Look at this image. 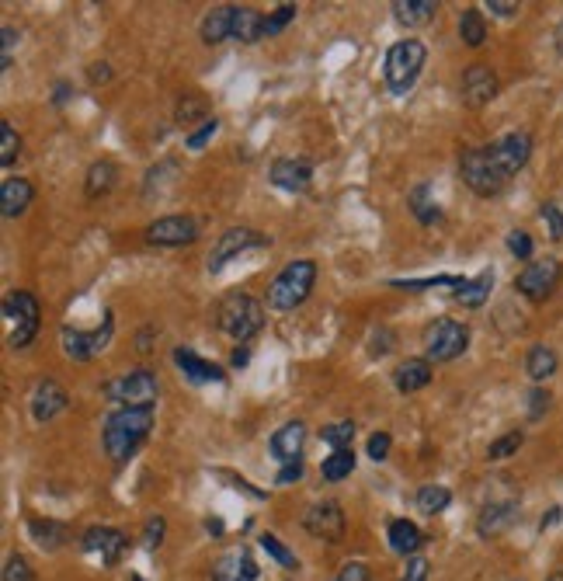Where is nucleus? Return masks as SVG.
<instances>
[{
	"label": "nucleus",
	"mask_w": 563,
	"mask_h": 581,
	"mask_svg": "<svg viewBox=\"0 0 563 581\" xmlns=\"http://www.w3.org/2000/svg\"><path fill=\"white\" fill-rule=\"evenodd\" d=\"M153 428V408H119L105 418V432H101V442H105V453L112 456L115 463H126L129 456L146 442Z\"/></svg>",
	"instance_id": "f257e3e1"
},
{
	"label": "nucleus",
	"mask_w": 563,
	"mask_h": 581,
	"mask_svg": "<svg viewBox=\"0 0 563 581\" xmlns=\"http://www.w3.org/2000/svg\"><path fill=\"white\" fill-rule=\"evenodd\" d=\"M313 286H317V261L313 258H296L282 268L268 286V307L272 310H296L310 300Z\"/></svg>",
	"instance_id": "f03ea898"
},
{
	"label": "nucleus",
	"mask_w": 563,
	"mask_h": 581,
	"mask_svg": "<svg viewBox=\"0 0 563 581\" xmlns=\"http://www.w3.org/2000/svg\"><path fill=\"white\" fill-rule=\"evenodd\" d=\"M424 63H428V49H424L421 39H400L386 49V60H383V77L390 94L404 98L414 84H418Z\"/></svg>",
	"instance_id": "7ed1b4c3"
},
{
	"label": "nucleus",
	"mask_w": 563,
	"mask_h": 581,
	"mask_svg": "<svg viewBox=\"0 0 563 581\" xmlns=\"http://www.w3.org/2000/svg\"><path fill=\"white\" fill-rule=\"evenodd\" d=\"M216 324L223 334H230L237 345H247L261 328H265V307L247 293H230L216 307Z\"/></svg>",
	"instance_id": "20e7f679"
},
{
	"label": "nucleus",
	"mask_w": 563,
	"mask_h": 581,
	"mask_svg": "<svg viewBox=\"0 0 563 581\" xmlns=\"http://www.w3.org/2000/svg\"><path fill=\"white\" fill-rule=\"evenodd\" d=\"M459 178H463V185L470 188V192H477L480 199H494V195L504 192V185H508V174L497 167V161L491 157V150L487 147H470L463 150V157H459Z\"/></svg>",
	"instance_id": "39448f33"
},
{
	"label": "nucleus",
	"mask_w": 563,
	"mask_h": 581,
	"mask_svg": "<svg viewBox=\"0 0 563 581\" xmlns=\"http://www.w3.org/2000/svg\"><path fill=\"white\" fill-rule=\"evenodd\" d=\"M470 348V328L456 317H438L424 328V359L428 362H452Z\"/></svg>",
	"instance_id": "423d86ee"
},
{
	"label": "nucleus",
	"mask_w": 563,
	"mask_h": 581,
	"mask_svg": "<svg viewBox=\"0 0 563 581\" xmlns=\"http://www.w3.org/2000/svg\"><path fill=\"white\" fill-rule=\"evenodd\" d=\"M160 394V383L150 369H129L105 383V397L119 408H153Z\"/></svg>",
	"instance_id": "0eeeda50"
},
{
	"label": "nucleus",
	"mask_w": 563,
	"mask_h": 581,
	"mask_svg": "<svg viewBox=\"0 0 563 581\" xmlns=\"http://www.w3.org/2000/svg\"><path fill=\"white\" fill-rule=\"evenodd\" d=\"M4 317L14 324L11 331V348H28L39 334V300L25 289H14V293L4 296Z\"/></svg>",
	"instance_id": "6e6552de"
},
{
	"label": "nucleus",
	"mask_w": 563,
	"mask_h": 581,
	"mask_svg": "<svg viewBox=\"0 0 563 581\" xmlns=\"http://www.w3.org/2000/svg\"><path fill=\"white\" fill-rule=\"evenodd\" d=\"M115 334V314L108 310L105 321H101V328L94 331H77V328H63L60 331V341H63V355L73 362H87L94 359L98 352H105L108 341H112Z\"/></svg>",
	"instance_id": "1a4fd4ad"
},
{
	"label": "nucleus",
	"mask_w": 563,
	"mask_h": 581,
	"mask_svg": "<svg viewBox=\"0 0 563 581\" xmlns=\"http://www.w3.org/2000/svg\"><path fill=\"white\" fill-rule=\"evenodd\" d=\"M268 237L258 234L251 227H230L219 234V241L212 244V254H209V275H219L233 258H240L244 251H254V248H265Z\"/></svg>",
	"instance_id": "9d476101"
},
{
	"label": "nucleus",
	"mask_w": 563,
	"mask_h": 581,
	"mask_svg": "<svg viewBox=\"0 0 563 581\" xmlns=\"http://www.w3.org/2000/svg\"><path fill=\"white\" fill-rule=\"evenodd\" d=\"M560 275H563V268H560V261H557V258H539V261H529V265H525L522 272H518L515 289L525 296V300L543 303L546 296H550L553 289H557Z\"/></svg>",
	"instance_id": "9b49d317"
},
{
	"label": "nucleus",
	"mask_w": 563,
	"mask_h": 581,
	"mask_svg": "<svg viewBox=\"0 0 563 581\" xmlns=\"http://www.w3.org/2000/svg\"><path fill=\"white\" fill-rule=\"evenodd\" d=\"M199 220L195 216H160L146 227V244L153 248H185L199 241Z\"/></svg>",
	"instance_id": "f8f14e48"
},
{
	"label": "nucleus",
	"mask_w": 563,
	"mask_h": 581,
	"mask_svg": "<svg viewBox=\"0 0 563 581\" xmlns=\"http://www.w3.org/2000/svg\"><path fill=\"white\" fill-rule=\"evenodd\" d=\"M303 526L310 536L317 540H327V543H341L345 540V512H341L338 501H313L303 515Z\"/></svg>",
	"instance_id": "ddd939ff"
},
{
	"label": "nucleus",
	"mask_w": 563,
	"mask_h": 581,
	"mask_svg": "<svg viewBox=\"0 0 563 581\" xmlns=\"http://www.w3.org/2000/svg\"><path fill=\"white\" fill-rule=\"evenodd\" d=\"M261 568L247 543H233L212 561V581H258Z\"/></svg>",
	"instance_id": "4468645a"
},
{
	"label": "nucleus",
	"mask_w": 563,
	"mask_h": 581,
	"mask_svg": "<svg viewBox=\"0 0 563 581\" xmlns=\"http://www.w3.org/2000/svg\"><path fill=\"white\" fill-rule=\"evenodd\" d=\"M80 547H84V554L101 557V564L115 568V564L122 561V554H126L129 540H126V533H122V529L91 526V529H84V536H80Z\"/></svg>",
	"instance_id": "2eb2a0df"
},
{
	"label": "nucleus",
	"mask_w": 563,
	"mask_h": 581,
	"mask_svg": "<svg viewBox=\"0 0 563 581\" xmlns=\"http://www.w3.org/2000/svg\"><path fill=\"white\" fill-rule=\"evenodd\" d=\"M497 87H501L497 74L487 63H470L463 81H459V98H463L466 108H484L497 98Z\"/></svg>",
	"instance_id": "dca6fc26"
},
{
	"label": "nucleus",
	"mask_w": 563,
	"mask_h": 581,
	"mask_svg": "<svg viewBox=\"0 0 563 581\" xmlns=\"http://www.w3.org/2000/svg\"><path fill=\"white\" fill-rule=\"evenodd\" d=\"M487 150H491L497 167H501L508 178H515L532 157V136L529 133H508V136H501V140L487 143Z\"/></svg>",
	"instance_id": "f3484780"
},
{
	"label": "nucleus",
	"mask_w": 563,
	"mask_h": 581,
	"mask_svg": "<svg viewBox=\"0 0 563 581\" xmlns=\"http://www.w3.org/2000/svg\"><path fill=\"white\" fill-rule=\"evenodd\" d=\"M268 178H272V185L282 188V192L303 195L306 188L313 185V164L303 161V157H279V161L272 164V171H268Z\"/></svg>",
	"instance_id": "a211bd4d"
},
{
	"label": "nucleus",
	"mask_w": 563,
	"mask_h": 581,
	"mask_svg": "<svg viewBox=\"0 0 563 581\" xmlns=\"http://www.w3.org/2000/svg\"><path fill=\"white\" fill-rule=\"evenodd\" d=\"M174 366L185 373L188 383H199V387H206V383H226V369L216 366V362L202 359L195 348H174Z\"/></svg>",
	"instance_id": "6ab92c4d"
},
{
	"label": "nucleus",
	"mask_w": 563,
	"mask_h": 581,
	"mask_svg": "<svg viewBox=\"0 0 563 581\" xmlns=\"http://www.w3.org/2000/svg\"><path fill=\"white\" fill-rule=\"evenodd\" d=\"M70 408V394L60 387L56 380H39L32 390V418L39 421V425H46V421H53L56 415H63V411Z\"/></svg>",
	"instance_id": "aec40b11"
},
{
	"label": "nucleus",
	"mask_w": 563,
	"mask_h": 581,
	"mask_svg": "<svg viewBox=\"0 0 563 581\" xmlns=\"http://www.w3.org/2000/svg\"><path fill=\"white\" fill-rule=\"evenodd\" d=\"M303 446H306V425L303 421H285L282 428H275V435L268 439V449L272 456L282 463H296L303 460Z\"/></svg>",
	"instance_id": "412c9836"
},
{
	"label": "nucleus",
	"mask_w": 563,
	"mask_h": 581,
	"mask_svg": "<svg viewBox=\"0 0 563 581\" xmlns=\"http://www.w3.org/2000/svg\"><path fill=\"white\" fill-rule=\"evenodd\" d=\"M386 540H390L393 554L411 561V557H418V550L424 547V543H428V536H424L411 519H393L390 526H386Z\"/></svg>",
	"instance_id": "4be33fe9"
},
{
	"label": "nucleus",
	"mask_w": 563,
	"mask_h": 581,
	"mask_svg": "<svg viewBox=\"0 0 563 581\" xmlns=\"http://www.w3.org/2000/svg\"><path fill=\"white\" fill-rule=\"evenodd\" d=\"M35 199V185L28 178H4V185H0V213L7 216V220H14V216H21L28 206H32Z\"/></svg>",
	"instance_id": "5701e85b"
},
{
	"label": "nucleus",
	"mask_w": 563,
	"mask_h": 581,
	"mask_svg": "<svg viewBox=\"0 0 563 581\" xmlns=\"http://www.w3.org/2000/svg\"><path fill=\"white\" fill-rule=\"evenodd\" d=\"M233 14H237V7L233 4H219V7H212L206 18H202L199 35H202L206 46H219V42L233 39Z\"/></svg>",
	"instance_id": "b1692460"
},
{
	"label": "nucleus",
	"mask_w": 563,
	"mask_h": 581,
	"mask_svg": "<svg viewBox=\"0 0 563 581\" xmlns=\"http://www.w3.org/2000/svg\"><path fill=\"white\" fill-rule=\"evenodd\" d=\"M438 14V0H393V18L404 28H421Z\"/></svg>",
	"instance_id": "393cba45"
},
{
	"label": "nucleus",
	"mask_w": 563,
	"mask_h": 581,
	"mask_svg": "<svg viewBox=\"0 0 563 581\" xmlns=\"http://www.w3.org/2000/svg\"><path fill=\"white\" fill-rule=\"evenodd\" d=\"M393 383H397L400 394H414V390H424L431 383V362L428 359H404L393 373Z\"/></svg>",
	"instance_id": "a878e982"
},
{
	"label": "nucleus",
	"mask_w": 563,
	"mask_h": 581,
	"mask_svg": "<svg viewBox=\"0 0 563 581\" xmlns=\"http://www.w3.org/2000/svg\"><path fill=\"white\" fill-rule=\"evenodd\" d=\"M515 515H518V501H494V505H487L484 512H480L477 533L480 536H497L501 529H508L511 522H515Z\"/></svg>",
	"instance_id": "bb28decb"
},
{
	"label": "nucleus",
	"mask_w": 563,
	"mask_h": 581,
	"mask_svg": "<svg viewBox=\"0 0 563 581\" xmlns=\"http://www.w3.org/2000/svg\"><path fill=\"white\" fill-rule=\"evenodd\" d=\"M233 39L244 42V46H254V42L265 39V14L258 7H237V14H233Z\"/></svg>",
	"instance_id": "cd10ccee"
},
{
	"label": "nucleus",
	"mask_w": 563,
	"mask_h": 581,
	"mask_svg": "<svg viewBox=\"0 0 563 581\" xmlns=\"http://www.w3.org/2000/svg\"><path fill=\"white\" fill-rule=\"evenodd\" d=\"M491 289H494V272L487 268V272H480L477 279H463V286L456 289V303L459 307H470V310H477V307H484L487 303V296H491Z\"/></svg>",
	"instance_id": "c85d7f7f"
},
{
	"label": "nucleus",
	"mask_w": 563,
	"mask_h": 581,
	"mask_svg": "<svg viewBox=\"0 0 563 581\" xmlns=\"http://www.w3.org/2000/svg\"><path fill=\"white\" fill-rule=\"evenodd\" d=\"M115 178H119V167L112 161H94L87 167V178H84V192L87 199H101L115 188Z\"/></svg>",
	"instance_id": "c756f323"
},
{
	"label": "nucleus",
	"mask_w": 563,
	"mask_h": 581,
	"mask_svg": "<svg viewBox=\"0 0 563 581\" xmlns=\"http://www.w3.org/2000/svg\"><path fill=\"white\" fill-rule=\"evenodd\" d=\"M28 533H32V540L39 543L42 550H60L63 543L70 540V529L56 519H32L28 522Z\"/></svg>",
	"instance_id": "7c9ffc66"
},
{
	"label": "nucleus",
	"mask_w": 563,
	"mask_h": 581,
	"mask_svg": "<svg viewBox=\"0 0 563 581\" xmlns=\"http://www.w3.org/2000/svg\"><path fill=\"white\" fill-rule=\"evenodd\" d=\"M407 206H411V213L418 216L421 227H435V223L442 220V209H438V202L431 199L428 185H414L411 195H407Z\"/></svg>",
	"instance_id": "2f4dec72"
},
{
	"label": "nucleus",
	"mask_w": 563,
	"mask_h": 581,
	"mask_svg": "<svg viewBox=\"0 0 563 581\" xmlns=\"http://www.w3.org/2000/svg\"><path fill=\"white\" fill-rule=\"evenodd\" d=\"M525 373L536 383L550 380V376L557 373V352H553L550 345H532L529 355H525Z\"/></svg>",
	"instance_id": "473e14b6"
},
{
	"label": "nucleus",
	"mask_w": 563,
	"mask_h": 581,
	"mask_svg": "<svg viewBox=\"0 0 563 581\" xmlns=\"http://www.w3.org/2000/svg\"><path fill=\"white\" fill-rule=\"evenodd\" d=\"M459 39L470 49H480L487 42V21L480 7H466V11L459 14Z\"/></svg>",
	"instance_id": "72a5a7b5"
},
{
	"label": "nucleus",
	"mask_w": 563,
	"mask_h": 581,
	"mask_svg": "<svg viewBox=\"0 0 563 581\" xmlns=\"http://www.w3.org/2000/svg\"><path fill=\"white\" fill-rule=\"evenodd\" d=\"M320 474H324L327 484H338V481H345V477H352L355 474V453L352 449H334V453L324 460V467H320Z\"/></svg>",
	"instance_id": "f704fd0d"
},
{
	"label": "nucleus",
	"mask_w": 563,
	"mask_h": 581,
	"mask_svg": "<svg viewBox=\"0 0 563 581\" xmlns=\"http://www.w3.org/2000/svg\"><path fill=\"white\" fill-rule=\"evenodd\" d=\"M209 105L202 94H185V98L178 101V108H174V122L178 126H192V122H206L209 119Z\"/></svg>",
	"instance_id": "c9c22d12"
},
{
	"label": "nucleus",
	"mask_w": 563,
	"mask_h": 581,
	"mask_svg": "<svg viewBox=\"0 0 563 581\" xmlns=\"http://www.w3.org/2000/svg\"><path fill=\"white\" fill-rule=\"evenodd\" d=\"M449 505H452V491L445 488V484H424L418 491V508L424 515H438Z\"/></svg>",
	"instance_id": "e433bc0d"
},
{
	"label": "nucleus",
	"mask_w": 563,
	"mask_h": 581,
	"mask_svg": "<svg viewBox=\"0 0 563 581\" xmlns=\"http://www.w3.org/2000/svg\"><path fill=\"white\" fill-rule=\"evenodd\" d=\"M261 550H265L268 557H272L279 568H285V571H296L299 568V561H296V554H292L289 547L279 540L275 533H261Z\"/></svg>",
	"instance_id": "4c0bfd02"
},
{
	"label": "nucleus",
	"mask_w": 563,
	"mask_h": 581,
	"mask_svg": "<svg viewBox=\"0 0 563 581\" xmlns=\"http://www.w3.org/2000/svg\"><path fill=\"white\" fill-rule=\"evenodd\" d=\"M393 289H404V293H421L431 286H463V275H431V279H393Z\"/></svg>",
	"instance_id": "58836bf2"
},
{
	"label": "nucleus",
	"mask_w": 563,
	"mask_h": 581,
	"mask_svg": "<svg viewBox=\"0 0 563 581\" xmlns=\"http://www.w3.org/2000/svg\"><path fill=\"white\" fill-rule=\"evenodd\" d=\"M18 154H21V136H18V129L4 119L0 122V164L11 167L18 161Z\"/></svg>",
	"instance_id": "ea45409f"
},
{
	"label": "nucleus",
	"mask_w": 563,
	"mask_h": 581,
	"mask_svg": "<svg viewBox=\"0 0 563 581\" xmlns=\"http://www.w3.org/2000/svg\"><path fill=\"white\" fill-rule=\"evenodd\" d=\"M525 442V432H504L501 439H494L491 446H487V460H508V456H515L518 449H522Z\"/></svg>",
	"instance_id": "a19ab883"
},
{
	"label": "nucleus",
	"mask_w": 563,
	"mask_h": 581,
	"mask_svg": "<svg viewBox=\"0 0 563 581\" xmlns=\"http://www.w3.org/2000/svg\"><path fill=\"white\" fill-rule=\"evenodd\" d=\"M320 439L327 442L331 449H352V439H355V421H334L320 432Z\"/></svg>",
	"instance_id": "79ce46f5"
},
{
	"label": "nucleus",
	"mask_w": 563,
	"mask_h": 581,
	"mask_svg": "<svg viewBox=\"0 0 563 581\" xmlns=\"http://www.w3.org/2000/svg\"><path fill=\"white\" fill-rule=\"evenodd\" d=\"M299 7L296 4H279L272 14H265V39H272V35H282L285 28H289V21L296 18Z\"/></svg>",
	"instance_id": "37998d69"
},
{
	"label": "nucleus",
	"mask_w": 563,
	"mask_h": 581,
	"mask_svg": "<svg viewBox=\"0 0 563 581\" xmlns=\"http://www.w3.org/2000/svg\"><path fill=\"white\" fill-rule=\"evenodd\" d=\"M216 133H219V119H216V115H209V119L202 122L199 129H192V133L185 136V147H188V150H202Z\"/></svg>",
	"instance_id": "c03bdc74"
},
{
	"label": "nucleus",
	"mask_w": 563,
	"mask_h": 581,
	"mask_svg": "<svg viewBox=\"0 0 563 581\" xmlns=\"http://www.w3.org/2000/svg\"><path fill=\"white\" fill-rule=\"evenodd\" d=\"M539 216H543V223L550 227V237H553V241H563V209L557 206V202H543Z\"/></svg>",
	"instance_id": "a18cd8bd"
},
{
	"label": "nucleus",
	"mask_w": 563,
	"mask_h": 581,
	"mask_svg": "<svg viewBox=\"0 0 563 581\" xmlns=\"http://www.w3.org/2000/svg\"><path fill=\"white\" fill-rule=\"evenodd\" d=\"M390 446H393L390 432H372V435H369V442H365V453H369V460L383 463L386 456H390Z\"/></svg>",
	"instance_id": "49530a36"
},
{
	"label": "nucleus",
	"mask_w": 563,
	"mask_h": 581,
	"mask_svg": "<svg viewBox=\"0 0 563 581\" xmlns=\"http://www.w3.org/2000/svg\"><path fill=\"white\" fill-rule=\"evenodd\" d=\"M4 581H35L32 568H28V561L21 554H11L4 564Z\"/></svg>",
	"instance_id": "de8ad7c7"
},
{
	"label": "nucleus",
	"mask_w": 563,
	"mask_h": 581,
	"mask_svg": "<svg viewBox=\"0 0 563 581\" xmlns=\"http://www.w3.org/2000/svg\"><path fill=\"white\" fill-rule=\"evenodd\" d=\"M532 248H536V244H532V237L525 234V230H511V234H508V251L515 254L518 261H529Z\"/></svg>",
	"instance_id": "09e8293b"
},
{
	"label": "nucleus",
	"mask_w": 563,
	"mask_h": 581,
	"mask_svg": "<svg viewBox=\"0 0 563 581\" xmlns=\"http://www.w3.org/2000/svg\"><path fill=\"white\" fill-rule=\"evenodd\" d=\"M164 533H167V522L160 519V515H153V519H146V526H143V540H146V547H160L164 543Z\"/></svg>",
	"instance_id": "8fccbe9b"
},
{
	"label": "nucleus",
	"mask_w": 563,
	"mask_h": 581,
	"mask_svg": "<svg viewBox=\"0 0 563 581\" xmlns=\"http://www.w3.org/2000/svg\"><path fill=\"white\" fill-rule=\"evenodd\" d=\"M431 575V564H428V557H411L407 561V568H404V575H400V581H428Z\"/></svg>",
	"instance_id": "3c124183"
},
{
	"label": "nucleus",
	"mask_w": 563,
	"mask_h": 581,
	"mask_svg": "<svg viewBox=\"0 0 563 581\" xmlns=\"http://www.w3.org/2000/svg\"><path fill=\"white\" fill-rule=\"evenodd\" d=\"M334 581H372V571H369V564H362V561H348Z\"/></svg>",
	"instance_id": "603ef678"
},
{
	"label": "nucleus",
	"mask_w": 563,
	"mask_h": 581,
	"mask_svg": "<svg viewBox=\"0 0 563 581\" xmlns=\"http://www.w3.org/2000/svg\"><path fill=\"white\" fill-rule=\"evenodd\" d=\"M0 35H4V56H0V70H11V63H14V46H18L21 35L14 32L11 25H4V32H0Z\"/></svg>",
	"instance_id": "864d4df0"
},
{
	"label": "nucleus",
	"mask_w": 563,
	"mask_h": 581,
	"mask_svg": "<svg viewBox=\"0 0 563 581\" xmlns=\"http://www.w3.org/2000/svg\"><path fill=\"white\" fill-rule=\"evenodd\" d=\"M550 408V394H546V390H532L529 394V418L536 421V418H543V411Z\"/></svg>",
	"instance_id": "5fc2aeb1"
},
{
	"label": "nucleus",
	"mask_w": 563,
	"mask_h": 581,
	"mask_svg": "<svg viewBox=\"0 0 563 581\" xmlns=\"http://www.w3.org/2000/svg\"><path fill=\"white\" fill-rule=\"evenodd\" d=\"M487 11L497 14V18H515L518 11H522V4H515V0H487Z\"/></svg>",
	"instance_id": "6e6d98bb"
},
{
	"label": "nucleus",
	"mask_w": 563,
	"mask_h": 581,
	"mask_svg": "<svg viewBox=\"0 0 563 581\" xmlns=\"http://www.w3.org/2000/svg\"><path fill=\"white\" fill-rule=\"evenodd\" d=\"M299 477H303V460L285 463V467L279 470V477H275V484H282V488H289V484H296Z\"/></svg>",
	"instance_id": "4d7b16f0"
},
{
	"label": "nucleus",
	"mask_w": 563,
	"mask_h": 581,
	"mask_svg": "<svg viewBox=\"0 0 563 581\" xmlns=\"http://www.w3.org/2000/svg\"><path fill=\"white\" fill-rule=\"evenodd\" d=\"M390 341H393V334L383 328L379 334H372V348H369V352L376 355V359H383V355H386V352H390V348H393Z\"/></svg>",
	"instance_id": "13d9d810"
},
{
	"label": "nucleus",
	"mask_w": 563,
	"mask_h": 581,
	"mask_svg": "<svg viewBox=\"0 0 563 581\" xmlns=\"http://www.w3.org/2000/svg\"><path fill=\"white\" fill-rule=\"evenodd\" d=\"M87 77H91V84H108L112 81V67H108V63H91Z\"/></svg>",
	"instance_id": "bf43d9fd"
},
{
	"label": "nucleus",
	"mask_w": 563,
	"mask_h": 581,
	"mask_svg": "<svg viewBox=\"0 0 563 581\" xmlns=\"http://www.w3.org/2000/svg\"><path fill=\"white\" fill-rule=\"evenodd\" d=\"M560 515H563V508H560V505H553L550 512L543 515V522H539V533H546V529H550V526H557Z\"/></svg>",
	"instance_id": "052dcab7"
},
{
	"label": "nucleus",
	"mask_w": 563,
	"mask_h": 581,
	"mask_svg": "<svg viewBox=\"0 0 563 581\" xmlns=\"http://www.w3.org/2000/svg\"><path fill=\"white\" fill-rule=\"evenodd\" d=\"M70 91H73V87H70V84H60V87H56V98H53V101H56V105H63V101H67V98H70Z\"/></svg>",
	"instance_id": "680f3d73"
},
{
	"label": "nucleus",
	"mask_w": 563,
	"mask_h": 581,
	"mask_svg": "<svg viewBox=\"0 0 563 581\" xmlns=\"http://www.w3.org/2000/svg\"><path fill=\"white\" fill-rule=\"evenodd\" d=\"M247 359H251V352H247V345H244V348H237V352H233V366H244Z\"/></svg>",
	"instance_id": "e2e57ef3"
},
{
	"label": "nucleus",
	"mask_w": 563,
	"mask_h": 581,
	"mask_svg": "<svg viewBox=\"0 0 563 581\" xmlns=\"http://www.w3.org/2000/svg\"><path fill=\"white\" fill-rule=\"evenodd\" d=\"M206 529H209V533H223V522H219V519H209V522H206Z\"/></svg>",
	"instance_id": "0e129e2a"
},
{
	"label": "nucleus",
	"mask_w": 563,
	"mask_h": 581,
	"mask_svg": "<svg viewBox=\"0 0 563 581\" xmlns=\"http://www.w3.org/2000/svg\"><path fill=\"white\" fill-rule=\"evenodd\" d=\"M546 581H563V571H553V575L546 578Z\"/></svg>",
	"instance_id": "69168bd1"
},
{
	"label": "nucleus",
	"mask_w": 563,
	"mask_h": 581,
	"mask_svg": "<svg viewBox=\"0 0 563 581\" xmlns=\"http://www.w3.org/2000/svg\"><path fill=\"white\" fill-rule=\"evenodd\" d=\"M557 39H560V42H557V49H560V53H563V25H560V32H557Z\"/></svg>",
	"instance_id": "338daca9"
}]
</instances>
